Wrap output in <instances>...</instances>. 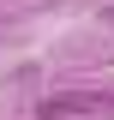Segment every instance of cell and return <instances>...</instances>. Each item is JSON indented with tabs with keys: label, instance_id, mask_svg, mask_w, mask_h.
I'll list each match as a JSON object with an SVG mask.
<instances>
[{
	"label": "cell",
	"instance_id": "1",
	"mask_svg": "<svg viewBox=\"0 0 114 120\" xmlns=\"http://www.w3.org/2000/svg\"><path fill=\"white\" fill-rule=\"evenodd\" d=\"M78 114H114V90H54L36 102V120H78Z\"/></svg>",
	"mask_w": 114,
	"mask_h": 120
}]
</instances>
